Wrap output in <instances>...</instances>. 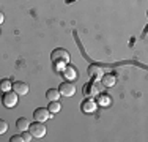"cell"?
<instances>
[{
  "mask_svg": "<svg viewBox=\"0 0 148 142\" xmlns=\"http://www.w3.org/2000/svg\"><path fill=\"white\" fill-rule=\"evenodd\" d=\"M51 60H52V63L55 65L57 70H63L69 63V54H68V51L63 49V48L54 49L52 54H51Z\"/></svg>",
  "mask_w": 148,
  "mask_h": 142,
  "instance_id": "obj_1",
  "label": "cell"
},
{
  "mask_svg": "<svg viewBox=\"0 0 148 142\" xmlns=\"http://www.w3.org/2000/svg\"><path fill=\"white\" fill-rule=\"evenodd\" d=\"M103 87H104L103 82H98V79H93V82H88L84 85V93H85V97L93 98L95 95H101Z\"/></svg>",
  "mask_w": 148,
  "mask_h": 142,
  "instance_id": "obj_2",
  "label": "cell"
},
{
  "mask_svg": "<svg viewBox=\"0 0 148 142\" xmlns=\"http://www.w3.org/2000/svg\"><path fill=\"white\" fill-rule=\"evenodd\" d=\"M29 131L32 133L33 139H41L46 136V126L43 125V122H35L29 126Z\"/></svg>",
  "mask_w": 148,
  "mask_h": 142,
  "instance_id": "obj_3",
  "label": "cell"
},
{
  "mask_svg": "<svg viewBox=\"0 0 148 142\" xmlns=\"http://www.w3.org/2000/svg\"><path fill=\"white\" fill-rule=\"evenodd\" d=\"M60 95H63V97H66V98H71L76 95V87H74V84L71 82V81H66V82H62L60 84Z\"/></svg>",
  "mask_w": 148,
  "mask_h": 142,
  "instance_id": "obj_4",
  "label": "cell"
},
{
  "mask_svg": "<svg viewBox=\"0 0 148 142\" xmlns=\"http://www.w3.org/2000/svg\"><path fill=\"white\" fill-rule=\"evenodd\" d=\"M2 101H3V106L5 108H14V106L17 104V93L16 92H5L3 93V98H2Z\"/></svg>",
  "mask_w": 148,
  "mask_h": 142,
  "instance_id": "obj_5",
  "label": "cell"
},
{
  "mask_svg": "<svg viewBox=\"0 0 148 142\" xmlns=\"http://www.w3.org/2000/svg\"><path fill=\"white\" fill-rule=\"evenodd\" d=\"M33 117H35V122H46V120L52 119L54 114L46 108H38L36 111L33 112Z\"/></svg>",
  "mask_w": 148,
  "mask_h": 142,
  "instance_id": "obj_6",
  "label": "cell"
},
{
  "mask_svg": "<svg viewBox=\"0 0 148 142\" xmlns=\"http://www.w3.org/2000/svg\"><path fill=\"white\" fill-rule=\"evenodd\" d=\"M96 108H98L96 101L90 97H87V99L82 101V104H80V109H82L84 114H95L96 112Z\"/></svg>",
  "mask_w": 148,
  "mask_h": 142,
  "instance_id": "obj_7",
  "label": "cell"
},
{
  "mask_svg": "<svg viewBox=\"0 0 148 142\" xmlns=\"http://www.w3.org/2000/svg\"><path fill=\"white\" fill-rule=\"evenodd\" d=\"M104 74V70L101 65H96V63H93V65L88 66V76L91 79H101Z\"/></svg>",
  "mask_w": 148,
  "mask_h": 142,
  "instance_id": "obj_8",
  "label": "cell"
},
{
  "mask_svg": "<svg viewBox=\"0 0 148 142\" xmlns=\"http://www.w3.org/2000/svg\"><path fill=\"white\" fill-rule=\"evenodd\" d=\"M11 88L17 95H27V92H29V84L22 82V81H14V82L11 84Z\"/></svg>",
  "mask_w": 148,
  "mask_h": 142,
  "instance_id": "obj_9",
  "label": "cell"
},
{
  "mask_svg": "<svg viewBox=\"0 0 148 142\" xmlns=\"http://www.w3.org/2000/svg\"><path fill=\"white\" fill-rule=\"evenodd\" d=\"M62 71H63V77H66L68 81H76L77 77H79V74H77V70L74 68V66H71V65H66Z\"/></svg>",
  "mask_w": 148,
  "mask_h": 142,
  "instance_id": "obj_10",
  "label": "cell"
},
{
  "mask_svg": "<svg viewBox=\"0 0 148 142\" xmlns=\"http://www.w3.org/2000/svg\"><path fill=\"white\" fill-rule=\"evenodd\" d=\"M101 81H103V85H104V87H114L115 82H117V79H115L114 74H103Z\"/></svg>",
  "mask_w": 148,
  "mask_h": 142,
  "instance_id": "obj_11",
  "label": "cell"
},
{
  "mask_svg": "<svg viewBox=\"0 0 148 142\" xmlns=\"http://www.w3.org/2000/svg\"><path fill=\"white\" fill-rule=\"evenodd\" d=\"M16 126H17V130H19V131H25V130H29L30 123H29V120H27L25 117H21V119H17Z\"/></svg>",
  "mask_w": 148,
  "mask_h": 142,
  "instance_id": "obj_12",
  "label": "cell"
},
{
  "mask_svg": "<svg viewBox=\"0 0 148 142\" xmlns=\"http://www.w3.org/2000/svg\"><path fill=\"white\" fill-rule=\"evenodd\" d=\"M46 98L49 99V101H58L60 98V92L55 90V88H51V90L46 92Z\"/></svg>",
  "mask_w": 148,
  "mask_h": 142,
  "instance_id": "obj_13",
  "label": "cell"
},
{
  "mask_svg": "<svg viewBox=\"0 0 148 142\" xmlns=\"http://www.w3.org/2000/svg\"><path fill=\"white\" fill-rule=\"evenodd\" d=\"M11 90V82H10V79H2L0 81V92H10Z\"/></svg>",
  "mask_w": 148,
  "mask_h": 142,
  "instance_id": "obj_14",
  "label": "cell"
},
{
  "mask_svg": "<svg viewBox=\"0 0 148 142\" xmlns=\"http://www.w3.org/2000/svg\"><path fill=\"white\" fill-rule=\"evenodd\" d=\"M49 111H51L52 114H55V112H58L60 109H62V104H60L58 101H49Z\"/></svg>",
  "mask_w": 148,
  "mask_h": 142,
  "instance_id": "obj_15",
  "label": "cell"
},
{
  "mask_svg": "<svg viewBox=\"0 0 148 142\" xmlns=\"http://www.w3.org/2000/svg\"><path fill=\"white\" fill-rule=\"evenodd\" d=\"M22 139H24V142H30L32 139H33V136H32V133L30 131H22Z\"/></svg>",
  "mask_w": 148,
  "mask_h": 142,
  "instance_id": "obj_16",
  "label": "cell"
},
{
  "mask_svg": "<svg viewBox=\"0 0 148 142\" xmlns=\"http://www.w3.org/2000/svg\"><path fill=\"white\" fill-rule=\"evenodd\" d=\"M6 130H8V123H6L5 120H2V119H0V134L6 133Z\"/></svg>",
  "mask_w": 148,
  "mask_h": 142,
  "instance_id": "obj_17",
  "label": "cell"
},
{
  "mask_svg": "<svg viewBox=\"0 0 148 142\" xmlns=\"http://www.w3.org/2000/svg\"><path fill=\"white\" fill-rule=\"evenodd\" d=\"M10 141H11V142H24L22 136H17V134H16V136H13V137H11V139H10Z\"/></svg>",
  "mask_w": 148,
  "mask_h": 142,
  "instance_id": "obj_18",
  "label": "cell"
},
{
  "mask_svg": "<svg viewBox=\"0 0 148 142\" xmlns=\"http://www.w3.org/2000/svg\"><path fill=\"white\" fill-rule=\"evenodd\" d=\"M109 101H110V98H109V97H103V104L107 106V104H109Z\"/></svg>",
  "mask_w": 148,
  "mask_h": 142,
  "instance_id": "obj_19",
  "label": "cell"
},
{
  "mask_svg": "<svg viewBox=\"0 0 148 142\" xmlns=\"http://www.w3.org/2000/svg\"><path fill=\"white\" fill-rule=\"evenodd\" d=\"M3 19H5V16H3V13H0V24L3 22Z\"/></svg>",
  "mask_w": 148,
  "mask_h": 142,
  "instance_id": "obj_20",
  "label": "cell"
}]
</instances>
